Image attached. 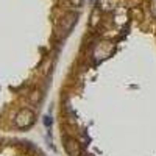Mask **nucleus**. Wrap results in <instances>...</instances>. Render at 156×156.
I'll use <instances>...</instances> for the list:
<instances>
[{
    "mask_svg": "<svg viewBox=\"0 0 156 156\" xmlns=\"http://www.w3.org/2000/svg\"><path fill=\"white\" fill-rule=\"evenodd\" d=\"M33 122H34V112L30 108H22L14 115V125L19 129H25V128L31 126Z\"/></svg>",
    "mask_w": 156,
    "mask_h": 156,
    "instance_id": "nucleus-1",
    "label": "nucleus"
},
{
    "mask_svg": "<svg viewBox=\"0 0 156 156\" xmlns=\"http://www.w3.org/2000/svg\"><path fill=\"white\" fill-rule=\"evenodd\" d=\"M64 148H66V153L69 156H80L81 154V147L78 144V140L70 137V136L64 137Z\"/></svg>",
    "mask_w": 156,
    "mask_h": 156,
    "instance_id": "nucleus-2",
    "label": "nucleus"
},
{
    "mask_svg": "<svg viewBox=\"0 0 156 156\" xmlns=\"http://www.w3.org/2000/svg\"><path fill=\"white\" fill-rule=\"evenodd\" d=\"M76 17H78L76 12H69V14H66V17H64V20L61 23V33L62 34H67L72 30V27L76 22Z\"/></svg>",
    "mask_w": 156,
    "mask_h": 156,
    "instance_id": "nucleus-3",
    "label": "nucleus"
},
{
    "mask_svg": "<svg viewBox=\"0 0 156 156\" xmlns=\"http://www.w3.org/2000/svg\"><path fill=\"white\" fill-rule=\"evenodd\" d=\"M98 20H100V11L95 9V11L92 12V17H90V25H92V27H95V25L98 23Z\"/></svg>",
    "mask_w": 156,
    "mask_h": 156,
    "instance_id": "nucleus-4",
    "label": "nucleus"
},
{
    "mask_svg": "<svg viewBox=\"0 0 156 156\" xmlns=\"http://www.w3.org/2000/svg\"><path fill=\"white\" fill-rule=\"evenodd\" d=\"M39 98H41V94H39V92H33V94L30 95V101H31V103H37Z\"/></svg>",
    "mask_w": 156,
    "mask_h": 156,
    "instance_id": "nucleus-5",
    "label": "nucleus"
},
{
    "mask_svg": "<svg viewBox=\"0 0 156 156\" xmlns=\"http://www.w3.org/2000/svg\"><path fill=\"white\" fill-rule=\"evenodd\" d=\"M151 11H153V14L156 16V0H153V2H151Z\"/></svg>",
    "mask_w": 156,
    "mask_h": 156,
    "instance_id": "nucleus-6",
    "label": "nucleus"
},
{
    "mask_svg": "<svg viewBox=\"0 0 156 156\" xmlns=\"http://www.w3.org/2000/svg\"><path fill=\"white\" fill-rule=\"evenodd\" d=\"M72 3H73V5H80L81 0H72Z\"/></svg>",
    "mask_w": 156,
    "mask_h": 156,
    "instance_id": "nucleus-7",
    "label": "nucleus"
}]
</instances>
